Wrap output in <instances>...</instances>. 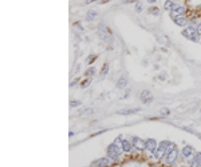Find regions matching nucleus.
<instances>
[{"mask_svg": "<svg viewBox=\"0 0 201 167\" xmlns=\"http://www.w3.org/2000/svg\"><path fill=\"white\" fill-rule=\"evenodd\" d=\"M177 157H178V151H177V148H173L170 153H168L165 155V162L168 164H172V163H174V160L177 159Z\"/></svg>", "mask_w": 201, "mask_h": 167, "instance_id": "5", "label": "nucleus"}, {"mask_svg": "<svg viewBox=\"0 0 201 167\" xmlns=\"http://www.w3.org/2000/svg\"><path fill=\"white\" fill-rule=\"evenodd\" d=\"M111 162H113V160H111L110 158H102V159L97 160L95 164H97L98 167H109L111 164Z\"/></svg>", "mask_w": 201, "mask_h": 167, "instance_id": "7", "label": "nucleus"}, {"mask_svg": "<svg viewBox=\"0 0 201 167\" xmlns=\"http://www.w3.org/2000/svg\"><path fill=\"white\" fill-rule=\"evenodd\" d=\"M122 142H123V138H122V136H118L117 140L114 142V144H119V146H122Z\"/></svg>", "mask_w": 201, "mask_h": 167, "instance_id": "20", "label": "nucleus"}, {"mask_svg": "<svg viewBox=\"0 0 201 167\" xmlns=\"http://www.w3.org/2000/svg\"><path fill=\"white\" fill-rule=\"evenodd\" d=\"M76 83H78V79H75L74 82H71V84H70V86H71V87H74V86H75Z\"/></svg>", "mask_w": 201, "mask_h": 167, "instance_id": "25", "label": "nucleus"}, {"mask_svg": "<svg viewBox=\"0 0 201 167\" xmlns=\"http://www.w3.org/2000/svg\"><path fill=\"white\" fill-rule=\"evenodd\" d=\"M97 15H98L97 11H94V10L89 11V12H87V20H94V19L97 18Z\"/></svg>", "mask_w": 201, "mask_h": 167, "instance_id": "14", "label": "nucleus"}, {"mask_svg": "<svg viewBox=\"0 0 201 167\" xmlns=\"http://www.w3.org/2000/svg\"><path fill=\"white\" fill-rule=\"evenodd\" d=\"M139 108H128V110H121V111H118L119 115H130V114H135V112H138Z\"/></svg>", "mask_w": 201, "mask_h": 167, "instance_id": "11", "label": "nucleus"}, {"mask_svg": "<svg viewBox=\"0 0 201 167\" xmlns=\"http://www.w3.org/2000/svg\"><path fill=\"white\" fill-rule=\"evenodd\" d=\"M169 114V110H168V108H162V110H161V115H168Z\"/></svg>", "mask_w": 201, "mask_h": 167, "instance_id": "23", "label": "nucleus"}, {"mask_svg": "<svg viewBox=\"0 0 201 167\" xmlns=\"http://www.w3.org/2000/svg\"><path fill=\"white\" fill-rule=\"evenodd\" d=\"M164 7H165V10L172 11V10H173V7H174V3L172 1V0H166V1H165V4H164Z\"/></svg>", "mask_w": 201, "mask_h": 167, "instance_id": "15", "label": "nucleus"}, {"mask_svg": "<svg viewBox=\"0 0 201 167\" xmlns=\"http://www.w3.org/2000/svg\"><path fill=\"white\" fill-rule=\"evenodd\" d=\"M94 1H97V0H86V4H90V3H94Z\"/></svg>", "mask_w": 201, "mask_h": 167, "instance_id": "27", "label": "nucleus"}, {"mask_svg": "<svg viewBox=\"0 0 201 167\" xmlns=\"http://www.w3.org/2000/svg\"><path fill=\"white\" fill-rule=\"evenodd\" d=\"M182 35L185 36L186 39H189V40H192V42H197V28L193 27V25H189L188 28H185L184 31H182Z\"/></svg>", "mask_w": 201, "mask_h": 167, "instance_id": "1", "label": "nucleus"}, {"mask_svg": "<svg viewBox=\"0 0 201 167\" xmlns=\"http://www.w3.org/2000/svg\"><path fill=\"white\" fill-rule=\"evenodd\" d=\"M70 106H71V107H78V106H80V102H78V100H71V102H70Z\"/></svg>", "mask_w": 201, "mask_h": 167, "instance_id": "19", "label": "nucleus"}, {"mask_svg": "<svg viewBox=\"0 0 201 167\" xmlns=\"http://www.w3.org/2000/svg\"><path fill=\"white\" fill-rule=\"evenodd\" d=\"M107 68H109V64H107V63H105L103 71H100V75H102V76H105V75H106V72H107Z\"/></svg>", "mask_w": 201, "mask_h": 167, "instance_id": "18", "label": "nucleus"}, {"mask_svg": "<svg viewBox=\"0 0 201 167\" xmlns=\"http://www.w3.org/2000/svg\"><path fill=\"white\" fill-rule=\"evenodd\" d=\"M196 28H197V32H198V35H200V34H201V23H200V24H198Z\"/></svg>", "mask_w": 201, "mask_h": 167, "instance_id": "24", "label": "nucleus"}, {"mask_svg": "<svg viewBox=\"0 0 201 167\" xmlns=\"http://www.w3.org/2000/svg\"><path fill=\"white\" fill-rule=\"evenodd\" d=\"M182 154H184V157H191L192 154H193V148H192L191 146H185L184 148H182Z\"/></svg>", "mask_w": 201, "mask_h": 167, "instance_id": "13", "label": "nucleus"}, {"mask_svg": "<svg viewBox=\"0 0 201 167\" xmlns=\"http://www.w3.org/2000/svg\"><path fill=\"white\" fill-rule=\"evenodd\" d=\"M132 144L134 146V148H137V150H141V151L146 150V142L143 139H141V138H138V136H134V138H133Z\"/></svg>", "mask_w": 201, "mask_h": 167, "instance_id": "3", "label": "nucleus"}, {"mask_svg": "<svg viewBox=\"0 0 201 167\" xmlns=\"http://www.w3.org/2000/svg\"><path fill=\"white\" fill-rule=\"evenodd\" d=\"M184 12H185V7H182V5H176V4H174L173 10L170 11V16L173 19H176V18H178V16H182Z\"/></svg>", "mask_w": 201, "mask_h": 167, "instance_id": "4", "label": "nucleus"}, {"mask_svg": "<svg viewBox=\"0 0 201 167\" xmlns=\"http://www.w3.org/2000/svg\"><path fill=\"white\" fill-rule=\"evenodd\" d=\"M126 83H128V78L126 76H123L122 75L121 78H119V80H118V83H117V87L118 88H123L126 86Z\"/></svg>", "mask_w": 201, "mask_h": 167, "instance_id": "12", "label": "nucleus"}, {"mask_svg": "<svg viewBox=\"0 0 201 167\" xmlns=\"http://www.w3.org/2000/svg\"><path fill=\"white\" fill-rule=\"evenodd\" d=\"M121 148L125 151V153H130L132 151V148H133V144L129 140H125L123 139V142H122V146H121Z\"/></svg>", "mask_w": 201, "mask_h": 167, "instance_id": "9", "label": "nucleus"}, {"mask_svg": "<svg viewBox=\"0 0 201 167\" xmlns=\"http://www.w3.org/2000/svg\"><path fill=\"white\" fill-rule=\"evenodd\" d=\"M193 160H194V163H196V164H200V166H201V154L200 153L196 154L194 158H193Z\"/></svg>", "mask_w": 201, "mask_h": 167, "instance_id": "16", "label": "nucleus"}, {"mask_svg": "<svg viewBox=\"0 0 201 167\" xmlns=\"http://www.w3.org/2000/svg\"><path fill=\"white\" fill-rule=\"evenodd\" d=\"M174 23H176L177 25H180V27H185L188 23V20L184 18V16H178V18L174 19Z\"/></svg>", "mask_w": 201, "mask_h": 167, "instance_id": "10", "label": "nucleus"}, {"mask_svg": "<svg viewBox=\"0 0 201 167\" xmlns=\"http://www.w3.org/2000/svg\"><path fill=\"white\" fill-rule=\"evenodd\" d=\"M149 12H150L152 15H158V14H159V10H158L157 7H150V8H149Z\"/></svg>", "mask_w": 201, "mask_h": 167, "instance_id": "17", "label": "nucleus"}, {"mask_svg": "<svg viewBox=\"0 0 201 167\" xmlns=\"http://www.w3.org/2000/svg\"><path fill=\"white\" fill-rule=\"evenodd\" d=\"M157 142L154 139H148L146 140V150H149V151H156L157 150Z\"/></svg>", "mask_w": 201, "mask_h": 167, "instance_id": "8", "label": "nucleus"}, {"mask_svg": "<svg viewBox=\"0 0 201 167\" xmlns=\"http://www.w3.org/2000/svg\"><path fill=\"white\" fill-rule=\"evenodd\" d=\"M121 151H123V150H119L117 147V144H110V146L107 147V157L110 158L111 160H117L118 158H119V155H121Z\"/></svg>", "mask_w": 201, "mask_h": 167, "instance_id": "2", "label": "nucleus"}, {"mask_svg": "<svg viewBox=\"0 0 201 167\" xmlns=\"http://www.w3.org/2000/svg\"><path fill=\"white\" fill-rule=\"evenodd\" d=\"M141 100L143 102V103H150V102L153 100V95H152V92H150L149 90H143V91H141Z\"/></svg>", "mask_w": 201, "mask_h": 167, "instance_id": "6", "label": "nucleus"}, {"mask_svg": "<svg viewBox=\"0 0 201 167\" xmlns=\"http://www.w3.org/2000/svg\"><path fill=\"white\" fill-rule=\"evenodd\" d=\"M87 86H89V80H86V82L82 84V87H87Z\"/></svg>", "mask_w": 201, "mask_h": 167, "instance_id": "26", "label": "nucleus"}, {"mask_svg": "<svg viewBox=\"0 0 201 167\" xmlns=\"http://www.w3.org/2000/svg\"><path fill=\"white\" fill-rule=\"evenodd\" d=\"M135 11H137V12H141V11H142V5H141L139 3L135 5Z\"/></svg>", "mask_w": 201, "mask_h": 167, "instance_id": "21", "label": "nucleus"}, {"mask_svg": "<svg viewBox=\"0 0 201 167\" xmlns=\"http://www.w3.org/2000/svg\"><path fill=\"white\" fill-rule=\"evenodd\" d=\"M148 1H149V3H150V4H153V3H156L157 0H148Z\"/></svg>", "mask_w": 201, "mask_h": 167, "instance_id": "28", "label": "nucleus"}, {"mask_svg": "<svg viewBox=\"0 0 201 167\" xmlns=\"http://www.w3.org/2000/svg\"><path fill=\"white\" fill-rule=\"evenodd\" d=\"M95 72V70H94V67H91L90 70H87V72H86V75H93V74Z\"/></svg>", "mask_w": 201, "mask_h": 167, "instance_id": "22", "label": "nucleus"}]
</instances>
